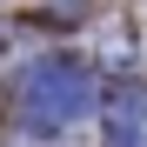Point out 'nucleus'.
Returning <instances> with one entry per match:
<instances>
[{"instance_id":"1","label":"nucleus","mask_w":147,"mask_h":147,"mask_svg":"<svg viewBox=\"0 0 147 147\" xmlns=\"http://www.w3.org/2000/svg\"><path fill=\"white\" fill-rule=\"evenodd\" d=\"M94 100V80L80 67H60V60H47L34 67L27 80H20V114H27V127H67V120H80Z\"/></svg>"},{"instance_id":"2","label":"nucleus","mask_w":147,"mask_h":147,"mask_svg":"<svg viewBox=\"0 0 147 147\" xmlns=\"http://www.w3.org/2000/svg\"><path fill=\"white\" fill-rule=\"evenodd\" d=\"M107 147H147V87H120L107 100Z\"/></svg>"}]
</instances>
